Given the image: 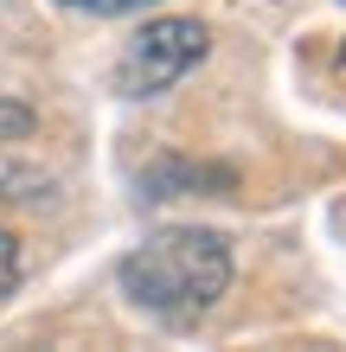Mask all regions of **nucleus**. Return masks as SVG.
I'll return each instance as SVG.
<instances>
[{
	"instance_id": "nucleus-2",
	"label": "nucleus",
	"mask_w": 346,
	"mask_h": 352,
	"mask_svg": "<svg viewBox=\"0 0 346 352\" xmlns=\"http://www.w3.org/2000/svg\"><path fill=\"white\" fill-rule=\"evenodd\" d=\"M206 52H212V32L199 26V19H186V13L148 19V26L129 38L122 65H116V90L135 96V102H141V96H160V90H173Z\"/></svg>"
},
{
	"instance_id": "nucleus-3",
	"label": "nucleus",
	"mask_w": 346,
	"mask_h": 352,
	"mask_svg": "<svg viewBox=\"0 0 346 352\" xmlns=\"http://www.w3.org/2000/svg\"><path fill=\"white\" fill-rule=\"evenodd\" d=\"M186 186H218V192H231V173L225 167H193V160H167V167H154L141 179V199H173L186 192Z\"/></svg>"
},
{
	"instance_id": "nucleus-6",
	"label": "nucleus",
	"mask_w": 346,
	"mask_h": 352,
	"mask_svg": "<svg viewBox=\"0 0 346 352\" xmlns=\"http://www.w3.org/2000/svg\"><path fill=\"white\" fill-rule=\"evenodd\" d=\"M0 135H32V109L26 102H0Z\"/></svg>"
},
{
	"instance_id": "nucleus-5",
	"label": "nucleus",
	"mask_w": 346,
	"mask_h": 352,
	"mask_svg": "<svg viewBox=\"0 0 346 352\" xmlns=\"http://www.w3.org/2000/svg\"><path fill=\"white\" fill-rule=\"evenodd\" d=\"M65 7H77V13H96V19H116V13H141L148 0H65Z\"/></svg>"
},
{
	"instance_id": "nucleus-4",
	"label": "nucleus",
	"mask_w": 346,
	"mask_h": 352,
	"mask_svg": "<svg viewBox=\"0 0 346 352\" xmlns=\"http://www.w3.org/2000/svg\"><path fill=\"white\" fill-rule=\"evenodd\" d=\"M13 288H19V243L0 231V301H7Z\"/></svg>"
},
{
	"instance_id": "nucleus-1",
	"label": "nucleus",
	"mask_w": 346,
	"mask_h": 352,
	"mask_svg": "<svg viewBox=\"0 0 346 352\" xmlns=\"http://www.w3.org/2000/svg\"><path fill=\"white\" fill-rule=\"evenodd\" d=\"M116 282L148 320L193 327L199 314H212V307L225 301V288H231V243L218 231H199V224L154 231L141 250L122 256Z\"/></svg>"
}]
</instances>
